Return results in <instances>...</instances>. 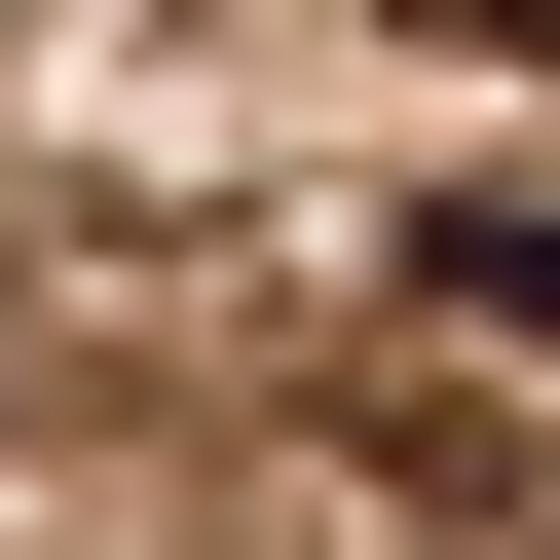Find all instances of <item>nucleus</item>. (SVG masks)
<instances>
[{
	"label": "nucleus",
	"mask_w": 560,
	"mask_h": 560,
	"mask_svg": "<svg viewBox=\"0 0 560 560\" xmlns=\"http://www.w3.org/2000/svg\"><path fill=\"white\" fill-rule=\"evenodd\" d=\"M448 300H523V337H560V224H448Z\"/></svg>",
	"instance_id": "obj_1"
},
{
	"label": "nucleus",
	"mask_w": 560,
	"mask_h": 560,
	"mask_svg": "<svg viewBox=\"0 0 560 560\" xmlns=\"http://www.w3.org/2000/svg\"><path fill=\"white\" fill-rule=\"evenodd\" d=\"M374 38H560V0H374Z\"/></svg>",
	"instance_id": "obj_2"
}]
</instances>
